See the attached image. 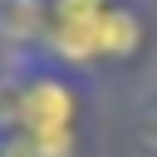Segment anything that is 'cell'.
Listing matches in <instances>:
<instances>
[{"mask_svg": "<svg viewBox=\"0 0 157 157\" xmlns=\"http://www.w3.org/2000/svg\"><path fill=\"white\" fill-rule=\"evenodd\" d=\"M0 157H88V142H74V137H25V132H0Z\"/></svg>", "mask_w": 157, "mask_h": 157, "instance_id": "4", "label": "cell"}, {"mask_svg": "<svg viewBox=\"0 0 157 157\" xmlns=\"http://www.w3.org/2000/svg\"><path fill=\"white\" fill-rule=\"evenodd\" d=\"M5 59H10V54H5V49H0V74H5Z\"/></svg>", "mask_w": 157, "mask_h": 157, "instance_id": "7", "label": "cell"}, {"mask_svg": "<svg viewBox=\"0 0 157 157\" xmlns=\"http://www.w3.org/2000/svg\"><path fill=\"white\" fill-rule=\"evenodd\" d=\"M132 147L142 157H157V88H147L132 108Z\"/></svg>", "mask_w": 157, "mask_h": 157, "instance_id": "5", "label": "cell"}, {"mask_svg": "<svg viewBox=\"0 0 157 157\" xmlns=\"http://www.w3.org/2000/svg\"><path fill=\"white\" fill-rule=\"evenodd\" d=\"M54 10L49 0H0V49L10 59L20 54H44Z\"/></svg>", "mask_w": 157, "mask_h": 157, "instance_id": "3", "label": "cell"}, {"mask_svg": "<svg viewBox=\"0 0 157 157\" xmlns=\"http://www.w3.org/2000/svg\"><path fill=\"white\" fill-rule=\"evenodd\" d=\"M93 78H78L39 54L5 59L0 74V132L25 137H74L88 142V113H93Z\"/></svg>", "mask_w": 157, "mask_h": 157, "instance_id": "1", "label": "cell"}, {"mask_svg": "<svg viewBox=\"0 0 157 157\" xmlns=\"http://www.w3.org/2000/svg\"><path fill=\"white\" fill-rule=\"evenodd\" d=\"M98 49H103V69H128L147 49V15L137 0H113L98 10Z\"/></svg>", "mask_w": 157, "mask_h": 157, "instance_id": "2", "label": "cell"}, {"mask_svg": "<svg viewBox=\"0 0 157 157\" xmlns=\"http://www.w3.org/2000/svg\"><path fill=\"white\" fill-rule=\"evenodd\" d=\"M108 0H49L54 15H78V10H103Z\"/></svg>", "mask_w": 157, "mask_h": 157, "instance_id": "6", "label": "cell"}]
</instances>
